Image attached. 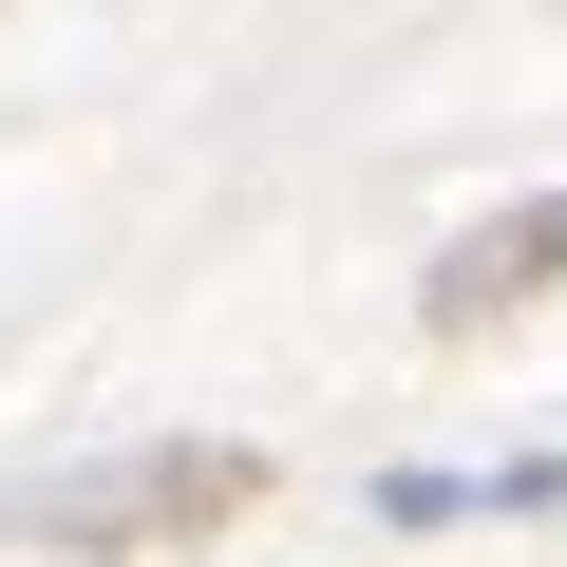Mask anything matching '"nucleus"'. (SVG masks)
I'll list each match as a JSON object with an SVG mask.
<instances>
[{
	"label": "nucleus",
	"instance_id": "obj_1",
	"mask_svg": "<svg viewBox=\"0 0 567 567\" xmlns=\"http://www.w3.org/2000/svg\"><path fill=\"white\" fill-rule=\"evenodd\" d=\"M227 511H246V454H227V435H171V454H114V473L39 492L20 529H39V548H171V529H227Z\"/></svg>",
	"mask_w": 567,
	"mask_h": 567
},
{
	"label": "nucleus",
	"instance_id": "obj_2",
	"mask_svg": "<svg viewBox=\"0 0 567 567\" xmlns=\"http://www.w3.org/2000/svg\"><path fill=\"white\" fill-rule=\"evenodd\" d=\"M567 284V189H529V208H492V227H454L435 265H416V322L435 341H473V322H511V303H548Z\"/></svg>",
	"mask_w": 567,
	"mask_h": 567
}]
</instances>
